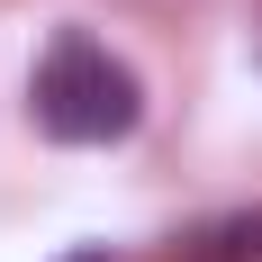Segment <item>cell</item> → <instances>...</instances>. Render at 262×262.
I'll list each match as a JSON object with an SVG mask.
<instances>
[{"label":"cell","instance_id":"6da1fadb","mask_svg":"<svg viewBox=\"0 0 262 262\" xmlns=\"http://www.w3.org/2000/svg\"><path fill=\"white\" fill-rule=\"evenodd\" d=\"M27 108H36V127L54 145H118V136L145 118V91L100 36H81L63 27L46 54H36V73H27Z\"/></svg>","mask_w":262,"mask_h":262},{"label":"cell","instance_id":"7a4b0ae2","mask_svg":"<svg viewBox=\"0 0 262 262\" xmlns=\"http://www.w3.org/2000/svg\"><path fill=\"white\" fill-rule=\"evenodd\" d=\"M181 262H262V208H235L217 226H199L181 244Z\"/></svg>","mask_w":262,"mask_h":262},{"label":"cell","instance_id":"3957f363","mask_svg":"<svg viewBox=\"0 0 262 262\" xmlns=\"http://www.w3.org/2000/svg\"><path fill=\"white\" fill-rule=\"evenodd\" d=\"M63 262H108V253H63Z\"/></svg>","mask_w":262,"mask_h":262}]
</instances>
